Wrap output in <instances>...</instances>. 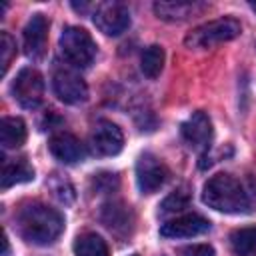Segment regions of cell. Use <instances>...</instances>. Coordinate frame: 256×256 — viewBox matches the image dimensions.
<instances>
[{"label":"cell","instance_id":"30bf717a","mask_svg":"<svg viewBox=\"0 0 256 256\" xmlns=\"http://www.w3.org/2000/svg\"><path fill=\"white\" fill-rule=\"evenodd\" d=\"M206 230H210V222L196 212L180 214L172 220H166L160 226V234L164 238H192L204 234Z\"/></svg>","mask_w":256,"mask_h":256},{"label":"cell","instance_id":"603a6c76","mask_svg":"<svg viewBox=\"0 0 256 256\" xmlns=\"http://www.w3.org/2000/svg\"><path fill=\"white\" fill-rule=\"evenodd\" d=\"M94 186L98 192H112L118 188V176L110 174V172H102L94 178Z\"/></svg>","mask_w":256,"mask_h":256},{"label":"cell","instance_id":"5b68a950","mask_svg":"<svg viewBox=\"0 0 256 256\" xmlns=\"http://www.w3.org/2000/svg\"><path fill=\"white\" fill-rule=\"evenodd\" d=\"M92 20L96 28L104 32L106 36H118L130 26V10L126 4L116 2V0L100 2L94 8Z\"/></svg>","mask_w":256,"mask_h":256},{"label":"cell","instance_id":"3957f363","mask_svg":"<svg viewBox=\"0 0 256 256\" xmlns=\"http://www.w3.org/2000/svg\"><path fill=\"white\" fill-rule=\"evenodd\" d=\"M240 32H242V26L236 18H218V20L204 22L196 26L192 32H188V36L184 38V44L188 48L202 50V48H210V46L234 40L236 36H240Z\"/></svg>","mask_w":256,"mask_h":256},{"label":"cell","instance_id":"9a60e30c","mask_svg":"<svg viewBox=\"0 0 256 256\" xmlns=\"http://www.w3.org/2000/svg\"><path fill=\"white\" fill-rule=\"evenodd\" d=\"M2 188H10L16 184H24L34 180V168L28 164L26 158H16V160H4L2 164Z\"/></svg>","mask_w":256,"mask_h":256},{"label":"cell","instance_id":"7402d4cb","mask_svg":"<svg viewBox=\"0 0 256 256\" xmlns=\"http://www.w3.org/2000/svg\"><path fill=\"white\" fill-rule=\"evenodd\" d=\"M14 54H16V40L8 32H0V64H2V74L8 72V66L12 64Z\"/></svg>","mask_w":256,"mask_h":256},{"label":"cell","instance_id":"ba28073f","mask_svg":"<svg viewBox=\"0 0 256 256\" xmlns=\"http://www.w3.org/2000/svg\"><path fill=\"white\" fill-rule=\"evenodd\" d=\"M54 94L64 104H78L88 98V86L72 68H58L52 76Z\"/></svg>","mask_w":256,"mask_h":256},{"label":"cell","instance_id":"44dd1931","mask_svg":"<svg viewBox=\"0 0 256 256\" xmlns=\"http://www.w3.org/2000/svg\"><path fill=\"white\" fill-rule=\"evenodd\" d=\"M190 204V196L188 192L184 190H178V192H172L168 194L162 204H160V214L162 216H170V214H182Z\"/></svg>","mask_w":256,"mask_h":256},{"label":"cell","instance_id":"5bb4252c","mask_svg":"<svg viewBox=\"0 0 256 256\" xmlns=\"http://www.w3.org/2000/svg\"><path fill=\"white\" fill-rule=\"evenodd\" d=\"M206 8L204 2H186V0H176V2H156L154 4V12L158 18L162 20H170V22H182L188 20L196 14H200Z\"/></svg>","mask_w":256,"mask_h":256},{"label":"cell","instance_id":"7c38bea8","mask_svg":"<svg viewBox=\"0 0 256 256\" xmlns=\"http://www.w3.org/2000/svg\"><path fill=\"white\" fill-rule=\"evenodd\" d=\"M48 150L56 160H60L64 164H76V162L84 160V156H86L84 144L70 132L54 134L48 142Z\"/></svg>","mask_w":256,"mask_h":256},{"label":"cell","instance_id":"9c48e42d","mask_svg":"<svg viewBox=\"0 0 256 256\" xmlns=\"http://www.w3.org/2000/svg\"><path fill=\"white\" fill-rule=\"evenodd\" d=\"M90 144L100 156H116L124 146V134L114 122L100 120L90 134Z\"/></svg>","mask_w":256,"mask_h":256},{"label":"cell","instance_id":"8fae6325","mask_svg":"<svg viewBox=\"0 0 256 256\" xmlns=\"http://www.w3.org/2000/svg\"><path fill=\"white\" fill-rule=\"evenodd\" d=\"M182 138L188 142L190 148L206 152L212 140V122L204 112H194L186 122H182L180 126Z\"/></svg>","mask_w":256,"mask_h":256},{"label":"cell","instance_id":"4316f807","mask_svg":"<svg viewBox=\"0 0 256 256\" xmlns=\"http://www.w3.org/2000/svg\"><path fill=\"white\" fill-rule=\"evenodd\" d=\"M132 256H138V254H132Z\"/></svg>","mask_w":256,"mask_h":256},{"label":"cell","instance_id":"6da1fadb","mask_svg":"<svg viewBox=\"0 0 256 256\" xmlns=\"http://www.w3.org/2000/svg\"><path fill=\"white\" fill-rule=\"evenodd\" d=\"M16 224H18L20 234L28 242L44 246V244H52L62 234L64 216L56 208H50L46 204L34 202V204L24 206L18 212Z\"/></svg>","mask_w":256,"mask_h":256},{"label":"cell","instance_id":"ac0fdd59","mask_svg":"<svg viewBox=\"0 0 256 256\" xmlns=\"http://www.w3.org/2000/svg\"><path fill=\"white\" fill-rule=\"evenodd\" d=\"M230 248L236 256H256V226L234 230L230 234Z\"/></svg>","mask_w":256,"mask_h":256},{"label":"cell","instance_id":"52a82bcc","mask_svg":"<svg viewBox=\"0 0 256 256\" xmlns=\"http://www.w3.org/2000/svg\"><path fill=\"white\" fill-rule=\"evenodd\" d=\"M170 172L168 166L154 154L144 152L138 162H136V182L138 188L142 190V194H152L158 188L164 186V182L168 180Z\"/></svg>","mask_w":256,"mask_h":256},{"label":"cell","instance_id":"2e32d148","mask_svg":"<svg viewBox=\"0 0 256 256\" xmlns=\"http://www.w3.org/2000/svg\"><path fill=\"white\" fill-rule=\"evenodd\" d=\"M26 140V124L18 116H6L0 122V144L4 148H18Z\"/></svg>","mask_w":256,"mask_h":256},{"label":"cell","instance_id":"4fadbf2b","mask_svg":"<svg viewBox=\"0 0 256 256\" xmlns=\"http://www.w3.org/2000/svg\"><path fill=\"white\" fill-rule=\"evenodd\" d=\"M48 20L44 14H34L24 28V50L30 58H40L46 50Z\"/></svg>","mask_w":256,"mask_h":256},{"label":"cell","instance_id":"e0dca14e","mask_svg":"<svg viewBox=\"0 0 256 256\" xmlns=\"http://www.w3.org/2000/svg\"><path fill=\"white\" fill-rule=\"evenodd\" d=\"M74 256H110V250L102 236H98L94 232H86L76 238Z\"/></svg>","mask_w":256,"mask_h":256},{"label":"cell","instance_id":"cb8c5ba5","mask_svg":"<svg viewBox=\"0 0 256 256\" xmlns=\"http://www.w3.org/2000/svg\"><path fill=\"white\" fill-rule=\"evenodd\" d=\"M52 190H54V194L62 200V202H70L72 198H74V190H72V186L66 182V180H54L52 182Z\"/></svg>","mask_w":256,"mask_h":256},{"label":"cell","instance_id":"d4e9b609","mask_svg":"<svg viewBox=\"0 0 256 256\" xmlns=\"http://www.w3.org/2000/svg\"><path fill=\"white\" fill-rule=\"evenodd\" d=\"M180 256H214V248L210 244H192L180 250Z\"/></svg>","mask_w":256,"mask_h":256},{"label":"cell","instance_id":"d6986e66","mask_svg":"<svg viewBox=\"0 0 256 256\" xmlns=\"http://www.w3.org/2000/svg\"><path fill=\"white\" fill-rule=\"evenodd\" d=\"M164 66V50L158 44L148 46L140 56V68L148 78H156Z\"/></svg>","mask_w":256,"mask_h":256},{"label":"cell","instance_id":"ffe728a7","mask_svg":"<svg viewBox=\"0 0 256 256\" xmlns=\"http://www.w3.org/2000/svg\"><path fill=\"white\" fill-rule=\"evenodd\" d=\"M128 220H130V212L120 202H110L102 208V222L110 230H118L120 226H128Z\"/></svg>","mask_w":256,"mask_h":256},{"label":"cell","instance_id":"7a4b0ae2","mask_svg":"<svg viewBox=\"0 0 256 256\" xmlns=\"http://www.w3.org/2000/svg\"><path fill=\"white\" fill-rule=\"evenodd\" d=\"M202 202L224 214H240L250 210V198L244 184L230 174L212 176L204 184Z\"/></svg>","mask_w":256,"mask_h":256},{"label":"cell","instance_id":"484cf974","mask_svg":"<svg viewBox=\"0 0 256 256\" xmlns=\"http://www.w3.org/2000/svg\"><path fill=\"white\" fill-rule=\"evenodd\" d=\"M250 8H252V10H254V12H256V4H250Z\"/></svg>","mask_w":256,"mask_h":256},{"label":"cell","instance_id":"277c9868","mask_svg":"<svg viewBox=\"0 0 256 256\" xmlns=\"http://www.w3.org/2000/svg\"><path fill=\"white\" fill-rule=\"evenodd\" d=\"M60 50L74 68H86L96 58V42L88 30L68 26L60 34Z\"/></svg>","mask_w":256,"mask_h":256},{"label":"cell","instance_id":"8992f818","mask_svg":"<svg viewBox=\"0 0 256 256\" xmlns=\"http://www.w3.org/2000/svg\"><path fill=\"white\" fill-rule=\"evenodd\" d=\"M12 96L22 108H36L44 100V78L34 68H22L12 82Z\"/></svg>","mask_w":256,"mask_h":256}]
</instances>
